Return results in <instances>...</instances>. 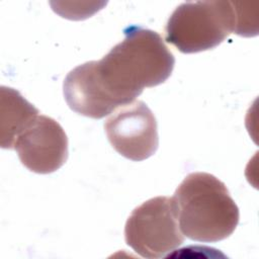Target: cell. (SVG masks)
Instances as JSON below:
<instances>
[{"mask_svg":"<svg viewBox=\"0 0 259 259\" xmlns=\"http://www.w3.org/2000/svg\"><path fill=\"white\" fill-rule=\"evenodd\" d=\"M123 32V40L101 60L79 65L66 76L64 97L76 113L102 118L170 77L175 59L158 32L137 25Z\"/></svg>","mask_w":259,"mask_h":259,"instance_id":"6da1fadb","label":"cell"},{"mask_svg":"<svg viewBox=\"0 0 259 259\" xmlns=\"http://www.w3.org/2000/svg\"><path fill=\"white\" fill-rule=\"evenodd\" d=\"M180 230L197 242L228 238L239 223V208L226 185L205 172L188 174L172 197Z\"/></svg>","mask_w":259,"mask_h":259,"instance_id":"7a4b0ae2","label":"cell"},{"mask_svg":"<svg viewBox=\"0 0 259 259\" xmlns=\"http://www.w3.org/2000/svg\"><path fill=\"white\" fill-rule=\"evenodd\" d=\"M234 1H196L180 4L166 24V40L184 54L211 50L235 32Z\"/></svg>","mask_w":259,"mask_h":259,"instance_id":"3957f363","label":"cell"},{"mask_svg":"<svg viewBox=\"0 0 259 259\" xmlns=\"http://www.w3.org/2000/svg\"><path fill=\"white\" fill-rule=\"evenodd\" d=\"M126 244L144 258H161L184 241L172 197L157 196L136 207L128 217Z\"/></svg>","mask_w":259,"mask_h":259,"instance_id":"277c9868","label":"cell"},{"mask_svg":"<svg viewBox=\"0 0 259 259\" xmlns=\"http://www.w3.org/2000/svg\"><path fill=\"white\" fill-rule=\"evenodd\" d=\"M104 128L112 148L126 159L143 161L158 149L155 115L141 100L116 108L106 119Z\"/></svg>","mask_w":259,"mask_h":259,"instance_id":"5b68a950","label":"cell"},{"mask_svg":"<svg viewBox=\"0 0 259 259\" xmlns=\"http://www.w3.org/2000/svg\"><path fill=\"white\" fill-rule=\"evenodd\" d=\"M14 150L29 171L49 174L68 159V138L61 124L47 115H37L18 136Z\"/></svg>","mask_w":259,"mask_h":259,"instance_id":"8992f818","label":"cell"},{"mask_svg":"<svg viewBox=\"0 0 259 259\" xmlns=\"http://www.w3.org/2000/svg\"><path fill=\"white\" fill-rule=\"evenodd\" d=\"M0 146L14 149L18 136L38 115V109L17 90L0 87Z\"/></svg>","mask_w":259,"mask_h":259,"instance_id":"52a82bcc","label":"cell"}]
</instances>
